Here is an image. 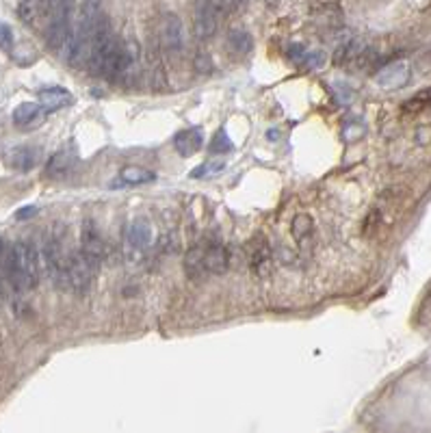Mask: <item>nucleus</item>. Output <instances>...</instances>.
I'll use <instances>...</instances> for the list:
<instances>
[{
    "instance_id": "1",
    "label": "nucleus",
    "mask_w": 431,
    "mask_h": 433,
    "mask_svg": "<svg viewBox=\"0 0 431 433\" xmlns=\"http://www.w3.org/2000/svg\"><path fill=\"white\" fill-rule=\"evenodd\" d=\"M5 273L11 286L20 293L33 291L40 284L42 256L40 250L30 243H16L5 256Z\"/></svg>"
},
{
    "instance_id": "3",
    "label": "nucleus",
    "mask_w": 431,
    "mask_h": 433,
    "mask_svg": "<svg viewBox=\"0 0 431 433\" xmlns=\"http://www.w3.org/2000/svg\"><path fill=\"white\" fill-rule=\"evenodd\" d=\"M96 264H91V260L78 250L68 256V284L70 291L78 297L87 295L91 291V282H94Z\"/></svg>"
},
{
    "instance_id": "5",
    "label": "nucleus",
    "mask_w": 431,
    "mask_h": 433,
    "mask_svg": "<svg viewBox=\"0 0 431 433\" xmlns=\"http://www.w3.org/2000/svg\"><path fill=\"white\" fill-rule=\"evenodd\" d=\"M76 163H78V157H76V152L72 147L59 150L56 154H52V157L48 159V163H46V176L52 178V180H63L74 171Z\"/></svg>"
},
{
    "instance_id": "7",
    "label": "nucleus",
    "mask_w": 431,
    "mask_h": 433,
    "mask_svg": "<svg viewBox=\"0 0 431 433\" xmlns=\"http://www.w3.org/2000/svg\"><path fill=\"white\" fill-rule=\"evenodd\" d=\"M80 252L91 260V264H100L104 260V240L100 236V232L91 226V224H85L83 228V234H80Z\"/></svg>"
},
{
    "instance_id": "26",
    "label": "nucleus",
    "mask_w": 431,
    "mask_h": 433,
    "mask_svg": "<svg viewBox=\"0 0 431 433\" xmlns=\"http://www.w3.org/2000/svg\"><path fill=\"white\" fill-rule=\"evenodd\" d=\"M33 214H37V208H35V206H26V208H22L16 216H18V219H26V216H33Z\"/></svg>"
},
{
    "instance_id": "24",
    "label": "nucleus",
    "mask_w": 431,
    "mask_h": 433,
    "mask_svg": "<svg viewBox=\"0 0 431 433\" xmlns=\"http://www.w3.org/2000/svg\"><path fill=\"white\" fill-rule=\"evenodd\" d=\"M13 44H16V37H13L11 26L5 24V22H0V50L13 52Z\"/></svg>"
},
{
    "instance_id": "9",
    "label": "nucleus",
    "mask_w": 431,
    "mask_h": 433,
    "mask_svg": "<svg viewBox=\"0 0 431 433\" xmlns=\"http://www.w3.org/2000/svg\"><path fill=\"white\" fill-rule=\"evenodd\" d=\"M161 42L171 52L182 50V46H184V28H182V22H180L178 16L167 13L161 20Z\"/></svg>"
},
{
    "instance_id": "16",
    "label": "nucleus",
    "mask_w": 431,
    "mask_h": 433,
    "mask_svg": "<svg viewBox=\"0 0 431 433\" xmlns=\"http://www.w3.org/2000/svg\"><path fill=\"white\" fill-rule=\"evenodd\" d=\"M291 59L295 63L303 70H317L323 66V54L321 52H312V50H305L303 46H291L289 50Z\"/></svg>"
},
{
    "instance_id": "17",
    "label": "nucleus",
    "mask_w": 431,
    "mask_h": 433,
    "mask_svg": "<svg viewBox=\"0 0 431 433\" xmlns=\"http://www.w3.org/2000/svg\"><path fill=\"white\" fill-rule=\"evenodd\" d=\"M184 271H187L191 280H200V277L208 275L204 267V243L189 250V254L184 256Z\"/></svg>"
},
{
    "instance_id": "4",
    "label": "nucleus",
    "mask_w": 431,
    "mask_h": 433,
    "mask_svg": "<svg viewBox=\"0 0 431 433\" xmlns=\"http://www.w3.org/2000/svg\"><path fill=\"white\" fill-rule=\"evenodd\" d=\"M219 16L221 13L214 9L210 0H200L198 9H195V33L200 39H208L214 35V30H217V24H219Z\"/></svg>"
},
{
    "instance_id": "21",
    "label": "nucleus",
    "mask_w": 431,
    "mask_h": 433,
    "mask_svg": "<svg viewBox=\"0 0 431 433\" xmlns=\"http://www.w3.org/2000/svg\"><path fill=\"white\" fill-rule=\"evenodd\" d=\"M427 106H431V87L418 91L416 96H412L410 100H406V102H403V113L412 115V113L425 111Z\"/></svg>"
},
{
    "instance_id": "18",
    "label": "nucleus",
    "mask_w": 431,
    "mask_h": 433,
    "mask_svg": "<svg viewBox=\"0 0 431 433\" xmlns=\"http://www.w3.org/2000/svg\"><path fill=\"white\" fill-rule=\"evenodd\" d=\"M226 46H228V50H230L232 54H248V52H252V48H254V39H252V35L248 33V30L234 28V30H230Z\"/></svg>"
},
{
    "instance_id": "28",
    "label": "nucleus",
    "mask_w": 431,
    "mask_h": 433,
    "mask_svg": "<svg viewBox=\"0 0 431 433\" xmlns=\"http://www.w3.org/2000/svg\"><path fill=\"white\" fill-rule=\"evenodd\" d=\"M0 252H3V238H0Z\"/></svg>"
},
{
    "instance_id": "19",
    "label": "nucleus",
    "mask_w": 431,
    "mask_h": 433,
    "mask_svg": "<svg viewBox=\"0 0 431 433\" xmlns=\"http://www.w3.org/2000/svg\"><path fill=\"white\" fill-rule=\"evenodd\" d=\"M269 264H271V252H269L267 240L262 238L260 243H254L252 247V269L256 275H267Z\"/></svg>"
},
{
    "instance_id": "25",
    "label": "nucleus",
    "mask_w": 431,
    "mask_h": 433,
    "mask_svg": "<svg viewBox=\"0 0 431 433\" xmlns=\"http://www.w3.org/2000/svg\"><path fill=\"white\" fill-rule=\"evenodd\" d=\"M210 3L214 5V9L224 16V13H232L234 9H238L245 0H210Z\"/></svg>"
},
{
    "instance_id": "12",
    "label": "nucleus",
    "mask_w": 431,
    "mask_h": 433,
    "mask_svg": "<svg viewBox=\"0 0 431 433\" xmlns=\"http://www.w3.org/2000/svg\"><path fill=\"white\" fill-rule=\"evenodd\" d=\"M42 109L48 113V111H61V109H66L74 102L72 94L68 89L63 87H48V89H42L40 91V96H37Z\"/></svg>"
},
{
    "instance_id": "27",
    "label": "nucleus",
    "mask_w": 431,
    "mask_h": 433,
    "mask_svg": "<svg viewBox=\"0 0 431 433\" xmlns=\"http://www.w3.org/2000/svg\"><path fill=\"white\" fill-rule=\"evenodd\" d=\"M0 297H3V282H0Z\"/></svg>"
},
{
    "instance_id": "14",
    "label": "nucleus",
    "mask_w": 431,
    "mask_h": 433,
    "mask_svg": "<svg viewBox=\"0 0 431 433\" xmlns=\"http://www.w3.org/2000/svg\"><path fill=\"white\" fill-rule=\"evenodd\" d=\"M154 180H157L154 171H147L141 167H124L119 171V180L113 182V187H137V184H147Z\"/></svg>"
},
{
    "instance_id": "10",
    "label": "nucleus",
    "mask_w": 431,
    "mask_h": 433,
    "mask_svg": "<svg viewBox=\"0 0 431 433\" xmlns=\"http://www.w3.org/2000/svg\"><path fill=\"white\" fill-rule=\"evenodd\" d=\"M44 113L46 111L42 109L40 102H22L13 111V123L18 128H24V130L35 128L44 121Z\"/></svg>"
},
{
    "instance_id": "15",
    "label": "nucleus",
    "mask_w": 431,
    "mask_h": 433,
    "mask_svg": "<svg viewBox=\"0 0 431 433\" xmlns=\"http://www.w3.org/2000/svg\"><path fill=\"white\" fill-rule=\"evenodd\" d=\"M126 238L133 247H137V250H145V247L152 245V226L143 219H137L128 226V232H126Z\"/></svg>"
},
{
    "instance_id": "22",
    "label": "nucleus",
    "mask_w": 431,
    "mask_h": 433,
    "mask_svg": "<svg viewBox=\"0 0 431 433\" xmlns=\"http://www.w3.org/2000/svg\"><path fill=\"white\" fill-rule=\"evenodd\" d=\"M232 150V143H230V137L226 130H219L217 135H214V139L210 141V152L212 154H226Z\"/></svg>"
},
{
    "instance_id": "13",
    "label": "nucleus",
    "mask_w": 431,
    "mask_h": 433,
    "mask_svg": "<svg viewBox=\"0 0 431 433\" xmlns=\"http://www.w3.org/2000/svg\"><path fill=\"white\" fill-rule=\"evenodd\" d=\"M37 157H40V150L28 147V145H20V147H13L9 152L7 161L16 171H30L37 165Z\"/></svg>"
},
{
    "instance_id": "23",
    "label": "nucleus",
    "mask_w": 431,
    "mask_h": 433,
    "mask_svg": "<svg viewBox=\"0 0 431 433\" xmlns=\"http://www.w3.org/2000/svg\"><path fill=\"white\" fill-rule=\"evenodd\" d=\"M226 167L224 161H217V163H204L200 167H195L191 171V178H206V176H214V173H219L221 169Z\"/></svg>"
},
{
    "instance_id": "11",
    "label": "nucleus",
    "mask_w": 431,
    "mask_h": 433,
    "mask_svg": "<svg viewBox=\"0 0 431 433\" xmlns=\"http://www.w3.org/2000/svg\"><path fill=\"white\" fill-rule=\"evenodd\" d=\"M204 145V133L200 128H187V130H180L176 137H174V147L180 157H193L198 154Z\"/></svg>"
},
{
    "instance_id": "20",
    "label": "nucleus",
    "mask_w": 431,
    "mask_h": 433,
    "mask_svg": "<svg viewBox=\"0 0 431 433\" xmlns=\"http://www.w3.org/2000/svg\"><path fill=\"white\" fill-rule=\"evenodd\" d=\"M315 232V221L310 219V214H297L293 219V236L297 243H305Z\"/></svg>"
},
{
    "instance_id": "6",
    "label": "nucleus",
    "mask_w": 431,
    "mask_h": 433,
    "mask_svg": "<svg viewBox=\"0 0 431 433\" xmlns=\"http://www.w3.org/2000/svg\"><path fill=\"white\" fill-rule=\"evenodd\" d=\"M410 80V68L406 61H392V63H388L384 70H380V74L375 76V83L382 87V89H399L403 87L406 83Z\"/></svg>"
},
{
    "instance_id": "8",
    "label": "nucleus",
    "mask_w": 431,
    "mask_h": 433,
    "mask_svg": "<svg viewBox=\"0 0 431 433\" xmlns=\"http://www.w3.org/2000/svg\"><path fill=\"white\" fill-rule=\"evenodd\" d=\"M204 267L210 275H224L230 269V254L221 243H204Z\"/></svg>"
},
{
    "instance_id": "2",
    "label": "nucleus",
    "mask_w": 431,
    "mask_h": 433,
    "mask_svg": "<svg viewBox=\"0 0 431 433\" xmlns=\"http://www.w3.org/2000/svg\"><path fill=\"white\" fill-rule=\"evenodd\" d=\"M72 0H50L46 18V42L54 52H66L72 44Z\"/></svg>"
}]
</instances>
